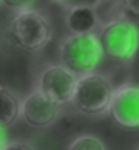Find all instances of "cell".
<instances>
[{
  "label": "cell",
  "mask_w": 139,
  "mask_h": 150,
  "mask_svg": "<svg viewBox=\"0 0 139 150\" xmlns=\"http://www.w3.org/2000/svg\"><path fill=\"white\" fill-rule=\"evenodd\" d=\"M104 53L99 42V37L93 32L88 34H72L60 44V62L76 76L92 72L100 64Z\"/></svg>",
  "instance_id": "cell-1"
},
{
  "label": "cell",
  "mask_w": 139,
  "mask_h": 150,
  "mask_svg": "<svg viewBox=\"0 0 139 150\" xmlns=\"http://www.w3.org/2000/svg\"><path fill=\"white\" fill-rule=\"evenodd\" d=\"M111 81L102 74L92 71L81 74L76 80L74 92L71 96V106L85 115H100L107 111V104L113 94Z\"/></svg>",
  "instance_id": "cell-2"
},
{
  "label": "cell",
  "mask_w": 139,
  "mask_h": 150,
  "mask_svg": "<svg viewBox=\"0 0 139 150\" xmlns=\"http://www.w3.org/2000/svg\"><path fill=\"white\" fill-rule=\"evenodd\" d=\"M97 37L102 53L116 62H130L139 48V28L127 18L111 20Z\"/></svg>",
  "instance_id": "cell-3"
},
{
  "label": "cell",
  "mask_w": 139,
  "mask_h": 150,
  "mask_svg": "<svg viewBox=\"0 0 139 150\" xmlns=\"http://www.w3.org/2000/svg\"><path fill=\"white\" fill-rule=\"evenodd\" d=\"M11 35L13 41L25 50H41L51 39V25L49 20L30 7L18 9L16 16L11 21Z\"/></svg>",
  "instance_id": "cell-4"
},
{
  "label": "cell",
  "mask_w": 139,
  "mask_h": 150,
  "mask_svg": "<svg viewBox=\"0 0 139 150\" xmlns=\"http://www.w3.org/2000/svg\"><path fill=\"white\" fill-rule=\"evenodd\" d=\"M107 111L125 129H139V85H121L113 90Z\"/></svg>",
  "instance_id": "cell-5"
},
{
  "label": "cell",
  "mask_w": 139,
  "mask_h": 150,
  "mask_svg": "<svg viewBox=\"0 0 139 150\" xmlns=\"http://www.w3.org/2000/svg\"><path fill=\"white\" fill-rule=\"evenodd\" d=\"M60 111H62V104L44 96L39 88L30 92L20 104V117L30 127H35V129H44L53 125Z\"/></svg>",
  "instance_id": "cell-6"
},
{
  "label": "cell",
  "mask_w": 139,
  "mask_h": 150,
  "mask_svg": "<svg viewBox=\"0 0 139 150\" xmlns=\"http://www.w3.org/2000/svg\"><path fill=\"white\" fill-rule=\"evenodd\" d=\"M76 80H78V76L72 71H69L62 64H55V65L46 67L41 72L37 88L44 96H48L49 99H53L55 103L63 106L71 101Z\"/></svg>",
  "instance_id": "cell-7"
},
{
  "label": "cell",
  "mask_w": 139,
  "mask_h": 150,
  "mask_svg": "<svg viewBox=\"0 0 139 150\" xmlns=\"http://www.w3.org/2000/svg\"><path fill=\"white\" fill-rule=\"evenodd\" d=\"M65 25L71 34H88L99 25V14L92 6L76 4L69 9L65 16Z\"/></svg>",
  "instance_id": "cell-8"
},
{
  "label": "cell",
  "mask_w": 139,
  "mask_h": 150,
  "mask_svg": "<svg viewBox=\"0 0 139 150\" xmlns=\"http://www.w3.org/2000/svg\"><path fill=\"white\" fill-rule=\"evenodd\" d=\"M20 104L21 101L13 90L0 85V127L2 129L13 125L20 118Z\"/></svg>",
  "instance_id": "cell-9"
},
{
  "label": "cell",
  "mask_w": 139,
  "mask_h": 150,
  "mask_svg": "<svg viewBox=\"0 0 139 150\" xmlns=\"http://www.w3.org/2000/svg\"><path fill=\"white\" fill-rule=\"evenodd\" d=\"M69 150H106V145L93 134H81L69 145Z\"/></svg>",
  "instance_id": "cell-10"
},
{
  "label": "cell",
  "mask_w": 139,
  "mask_h": 150,
  "mask_svg": "<svg viewBox=\"0 0 139 150\" xmlns=\"http://www.w3.org/2000/svg\"><path fill=\"white\" fill-rule=\"evenodd\" d=\"M2 150H35V146L27 141H9L4 145Z\"/></svg>",
  "instance_id": "cell-11"
},
{
  "label": "cell",
  "mask_w": 139,
  "mask_h": 150,
  "mask_svg": "<svg viewBox=\"0 0 139 150\" xmlns=\"http://www.w3.org/2000/svg\"><path fill=\"white\" fill-rule=\"evenodd\" d=\"M34 0H2V4L7 6V7H13V9H25V7H30Z\"/></svg>",
  "instance_id": "cell-12"
},
{
  "label": "cell",
  "mask_w": 139,
  "mask_h": 150,
  "mask_svg": "<svg viewBox=\"0 0 139 150\" xmlns=\"http://www.w3.org/2000/svg\"><path fill=\"white\" fill-rule=\"evenodd\" d=\"M125 11L130 13L132 16H139V0H123Z\"/></svg>",
  "instance_id": "cell-13"
},
{
  "label": "cell",
  "mask_w": 139,
  "mask_h": 150,
  "mask_svg": "<svg viewBox=\"0 0 139 150\" xmlns=\"http://www.w3.org/2000/svg\"><path fill=\"white\" fill-rule=\"evenodd\" d=\"M7 143V138H6V132H4V129L0 127V150L4 148V145Z\"/></svg>",
  "instance_id": "cell-14"
},
{
  "label": "cell",
  "mask_w": 139,
  "mask_h": 150,
  "mask_svg": "<svg viewBox=\"0 0 139 150\" xmlns=\"http://www.w3.org/2000/svg\"><path fill=\"white\" fill-rule=\"evenodd\" d=\"M0 4H2V0H0Z\"/></svg>",
  "instance_id": "cell-15"
}]
</instances>
